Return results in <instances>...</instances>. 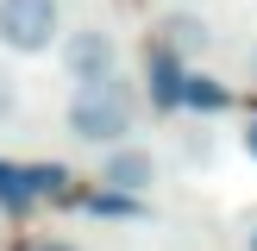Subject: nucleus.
Returning <instances> with one entry per match:
<instances>
[{
	"instance_id": "obj_7",
	"label": "nucleus",
	"mask_w": 257,
	"mask_h": 251,
	"mask_svg": "<svg viewBox=\"0 0 257 251\" xmlns=\"http://www.w3.org/2000/svg\"><path fill=\"white\" fill-rule=\"evenodd\" d=\"M0 201H7V207H32V201H38L32 170H13V163H0Z\"/></svg>"
},
{
	"instance_id": "obj_5",
	"label": "nucleus",
	"mask_w": 257,
	"mask_h": 251,
	"mask_svg": "<svg viewBox=\"0 0 257 251\" xmlns=\"http://www.w3.org/2000/svg\"><path fill=\"white\" fill-rule=\"evenodd\" d=\"M157 44L163 50H176V57H207V50H213V25L207 19H201V13H163V19H157Z\"/></svg>"
},
{
	"instance_id": "obj_12",
	"label": "nucleus",
	"mask_w": 257,
	"mask_h": 251,
	"mask_svg": "<svg viewBox=\"0 0 257 251\" xmlns=\"http://www.w3.org/2000/svg\"><path fill=\"white\" fill-rule=\"evenodd\" d=\"M245 75H251V82H257V38H251V44H245Z\"/></svg>"
},
{
	"instance_id": "obj_1",
	"label": "nucleus",
	"mask_w": 257,
	"mask_h": 251,
	"mask_svg": "<svg viewBox=\"0 0 257 251\" xmlns=\"http://www.w3.org/2000/svg\"><path fill=\"white\" fill-rule=\"evenodd\" d=\"M138 113H145L138 82H132V75H107V82H88V88L69 94L63 126H69L75 145L113 151V145H132V138H138Z\"/></svg>"
},
{
	"instance_id": "obj_11",
	"label": "nucleus",
	"mask_w": 257,
	"mask_h": 251,
	"mask_svg": "<svg viewBox=\"0 0 257 251\" xmlns=\"http://www.w3.org/2000/svg\"><path fill=\"white\" fill-rule=\"evenodd\" d=\"M238 145H245V157L257 163V119H245V132H238Z\"/></svg>"
},
{
	"instance_id": "obj_2",
	"label": "nucleus",
	"mask_w": 257,
	"mask_h": 251,
	"mask_svg": "<svg viewBox=\"0 0 257 251\" xmlns=\"http://www.w3.org/2000/svg\"><path fill=\"white\" fill-rule=\"evenodd\" d=\"M63 0H0V50L13 57H44L63 44Z\"/></svg>"
},
{
	"instance_id": "obj_9",
	"label": "nucleus",
	"mask_w": 257,
	"mask_h": 251,
	"mask_svg": "<svg viewBox=\"0 0 257 251\" xmlns=\"http://www.w3.org/2000/svg\"><path fill=\"white\" fill-rule=\"evenodd\" d=\"M13 113H19V82H13V75L0 69V126H7Z\"/></svg>"
},
{
	"instance_id": "obj_10",
	"label": "nucleus",
	"mask_w": 257,
	"mask_h": 251,
	"mask_svg": "<svg viewBox=\"0 0 257 251\" xmlns=\"http://www.w3.org/2000/svg\"><path fill=\"white\" fill-rule=\"evenodd\" d=\"M19 251H82L75 238H57V232H44V238H25Z\"/></svg>"
},
{
	"instance_id": "obj_6",
	"label": "nucleus",
	"mask_w": 257,
	"mask_h": 251,
	"mask_svg": "<svg viewBox=\"0 0 257 251\" xmlns=\"http://www.w3.org/2000/svg\"><path fill=\"white\" fill-rule=\"evenodd\" d=\"M182 88H188V69H182V57L176 50H151V107H182Z\"/></svg>"
},
{
	"instance_id": "obj_3",
	"label": "nucleus",
	"mask_w": 257,
	"mask_h": 251,
	"mask_svg": "<svg viewBox=\"0 0 257 251\" xmlns=\"http://www.w3.org/2000/svg\"><path fill=\"white\" fill-rule=\"evenodd\" d=\"M57 50H63V75H69L75 88L125 75V50H119V38H113L107 25H75V32H63Z\"/></svg>"
},
{
	"instance_id": "obj_8",
	"label": "nucleus",
	"mask_w": 257,
	"mask_h": 251,
	"mask_svg": "<svg viewBox=\"0 0 257 251\" xmlns=\"http://www.w3.org/2000/svg\"><path fill=\"white\" fill-rule=\"evenodd\" d=\"M182 107H232V94H226L220 82H207V75H188V88H182Z\"/></svg>"
},
{
	"instance_id": "obj_4",
	"label": "nucleus",
	"mask_w": 257,
	"mask_h": 251,
	"mask_svg": "<svg viewBox=\"0 0 257 251\" xmlns=\"http://www.w3.org/2000/svg\"><path fill=\"white\" fill-rule=\"evenodd\" d=\"M100 182L113 188V195H145L151 182H157V151L151 145H113L107 157H100Z\"/></svg>"
},
{
	"instance_id": "obj_13",
	"label": "nucleus",
	"mask_w": 257,
	"mask_h": 251,
	"mask_svg": "<svg viewBox=\"0 0 257 251\" xmlns=\"http://www.w3.org/2000/svg\"><path fill=\"white\" fill-rule=\"evenodd\" d=\"M245 251H257V220H251V232H245Z\"/></svg>"
}]
</instances>
